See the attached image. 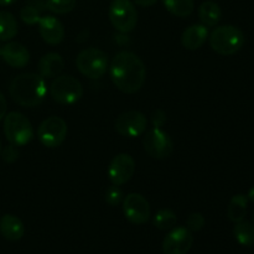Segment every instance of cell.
<instances>
[{
  "label": "cell",
  "instance_id": "6da1fadb",
  "mask_svg": "<svg viewBox=\"0 0 254 254\" xmlns=\"http://www.w3.org/2000/svg\"><path fill=\"white\" fill-rule=\"evenodd\" d=\"M109 74L121 92L133 94L140 91L146 79V67L140 57L130 51H121L113 57Z\"/></svg>",
  "mask_w": 254,
  "mask_h": 254
},
{
  "label": "cell",
  "instance_id": "7a4b0ae2",
  "mask_svg": "<svg viewBox=\"0 0 254 254\" xmlns=\"http://www.w3.org/2000/svg\"><path fill=\"white\" fill-rule=\"evenodd\" d=\"M9 93L15 103L25 108H32L44 102L47 87L45 78L39 73H22L12 79Z\"/></svg>",
  "mask_w": 254,
  "mask_h": 254
},
{
  "label": "cell",
  "instance_id": "3957f363",
  "mask_svg": "<svg viewBox=\"0 0 254 254\" xmlns=\"http://www.w3.org/2000/svg\"><path fill=\"white\" fill-rule=\"evenodd\" d=\"M208 39L213 51L222 56L235 55L245 45V35L233 25H222L216 27Z\"/></svg>",
  "mask_w": 254,
  "mask_h": 254
},
{
  "label": "cell",
  "instance_id": "277c9868",
  "mask_svg": "<svg viewBox=\"0 0 254 254\" xmlns=\"http://www.w3.org/2000/svg\"><path fill=\"white\" fill-rule=\"evenodd\" d=\"M4 134L11 145L19 148L27 145L34 139V128L24 114L10 112L4 117Z\"/></svg>",
  "mask_w": 254,
  "mask_h": 254
},
{
  "label": "cell",
  "instance_id": "5b68a950",
  "mask_svg": "<svg viewBox=\"0 0 254 254\" xmlns=\"http://www.w3.org/2000/svg\"><path fill=\"white\" fill-rule=\"evenodd\" d=\"M78 71L91 79H98L108 69V56L102 50L88 47L82 50L76 59Z\"/></svg>",
  "mask_w": 254,
  "mask_h": 254
},
{
  "label": "cell",
  "instance_id": "8992f818",
  "mask_svg": "<svg viewBox=\"0 0 254 254\" xmlns=\"http://www.w3.org/2000/svg\"><path fill=\"white\" fill-rule=\"evenodd\" d=\"M108 15L114 29L122 34L133 31L138 24V11L131 0H113Z\"/></svg>",
  "mask_w": 254,
  "mask_h": 254
},
{
  "label": "cell",
  "instance_id": "52a82bcc",
  "mask_svg": "<svg viewBox=\"0 0 254 254\" xmlns=\"http://www.w3.org/2000/svg\"><path fill=\"white\" fill-rule=\"evenodd\" d=\"M52 99L60 104H73L83 96L81 82L72 76H57L50 86Z\"/></svg>",
  "mask_w": 254,
  "mask_h": 254
},
{
  "label": "cell",
  "instance_id": "ba28073f",
  "mask_svg": "<svg viewBox=\"0 0 254 254\" xmlns=\"http://www.w3.org/2000/svg\"><path fill=\"white\" fill-rule=\"evenodd\" d=\"M67 123L61 117L52 116L42 121L37 129V138L46 148H57L64 141L67 136Z\"/></svg>",
  "mask_w": 254,
  "mask_h": 254
},
{
  "label": "cell",
  "instance_id": "9c48e42d",
  "mask_svg": "<svg viewBox=\"0 0 254 254\" xmlns=\"http://www.w3.org/2000/svg\"><path fill=\"white\" fill-rule=\"evenodd\" d=\"M143 144L146 153L159 160L169 158L174 151V143L170 135L161 128H153L146 131Z\"/></svg>",
  "mask_w": 254,
  "mask_h": 254
},
{
  "label": "cell",
  "instance_id": "30bf717a",
  "mask_svg": "<svg viewBox=\"0 0 254 254\" xmlns=\"http://www.w3.org/2000/svg\"><path fill=\"white\" fill-rule=\"evenodd\" d=\"M148 119L139 111H128L119 114L114 123L117 133L126 138H136L145 133Z\"/></svg>",
  "mask_w": 254,
  "mask_h": 254
},
{
  "label": "cell",
  "instance_id": "8fae6325",
  "mask_svg": "<svg viewBox=\"0 0 254 254\" xmlns=\"http://www.w3.org/2000/svg\"><path fill=\"white\" fill-rule=\"evenodd\" d=\"M123 213L130 223L144 225L150 218V205L143 195L131 192L124 197Z\"/></svg>",
  "mask_w": 254,
  "mask_h": 254
},
{
  "label": "cell",
  "instance_id": "7c38bea8",
  "mask_svg": "<svg viewBox=\"0 0 254 254\" xmlns=\"http://www.w3.org/2000/svg\"><path fill=\"white\" fill-rule=\"evenodd\" d=\"M135 173V160L129 154L122 153L112 159L108 166V178L113 185L122 186L128 183Z\"/></svg>",
  "mask_w": 254,
  "mask_h": 254
},
{
  "label": "cell",
  "instance_id": "4fadbf2b",
  "mask_svg": "<svg viewBox=\"0 0 254 254\" xmlns=\"http://www.w3.org/2000/svg\"><path fill=\"white\" fill-rule=\"evenodd\" d=\"M193 243L192 232L188 227H174L163 241L164 254H186Z\"/></svg>",
  "mask_w": 254,
  "mask_h": 254
},
{
  "label": "cell",
  "instance_id": "5bb4252c",
  "mask_svg": "<svg viewBox=\"0 0 254 254\" xmlns=\"http://www.w3.org/2000/svg\"><path fill=\"white\" fill-rule=\"evenodd\" d=\"M39 24V32L42 40L49 45H59L64 39V27L57 17L52 15L41 16Z\"/></svg>",
  "mask_w": 254,
  "mask_h": 254
},
{
  "label": "cell",
  "instance_id": "9a60e30c",
  "mask_svg": "<svg viewBox=\"0 0 254 254\" xmlns=\"http://www.w3.org/2000/svg\"><path fill=\"white\" fill-rule=\"evenodd\" d=\"M1 57L12 68H24L30 61V52L20 42H7L1 49Z\"/></svg>",
  "mask_w": 254,
  "mask_h": 254
},
{
  "label": "cell",
  "instance_id": "2e32d148",
  "mask_svg": "<svg viewBox=\"0 0 254 254\" xmlns=\"http://www.w3.org/2000/svg\"><path fill=\"white\" fill-rule=\"evenodd\" d=\"M208 39V29L202 24L189 26L181 35V44L186 50L195 51L202 47Z\"/></svg>",
  "mask_w": 254,
  "mask_h": 254
},
{
  "label": "cell",
  "instance_id": "e0dca14e",
  "mask_svg": "<svg viewBox=\"0 0 254 254\" xmlns=\"http://www.w3.org/2000/svg\"><path fill=\"white\" fill-rule=\"evenodd\" d=\"M64 59L57 52H49L45 54L44 56L40 59L39 64H37V69H39V74L42 78H54L61 74L64 71Z\"/></svg>",
  "mask_w": 254,
  "mask_h": 254
},
{
  "label": "cell",
  "instance_id": "ac0fdd59",
  "mask_svg": "<svg viewBox=\"0 0 254 254\" xmlns=\"http://www.w3.org/2000/svg\"><path fill=\"white\" fill-rule=\"evenodd\" d=\"M0 233L7 241L21 240L25 233V226L19 217L14 215H5L0 220Z\"/></svg>",
  "mask_w": 254,
  "mask_h": 254
},
{
  "label": "cell",
  "instance_id": "d6986e66",
  "mask_svg": "<svg viewBox=\"0 0 254 254\" xmlns=\"http://www.w3.org/2000/svg\"><path fill=\"white\" fill-rule=\"evenodd\" d=\"M198 17L206 27H213L220 22L222 17V10L217 2L208 0L202 2L198 7Z\"/></svg>",
  "mask_w": 254,
  "mask_h": 254
},
{
  "label": "cell",
  "instance_id": "ffe728a7",
  "mask_svg": "<svg viewBox=\"0 0 254 254\" xmlns=\"http://www.w3.org/2000/svg\"><path fill=\"white\" fill-rule=\"evenodd\" d=\"M248 197L242 193L235 195L230 201V205L227 208V217L231 222L237 223L240 221L245 220L247 215Z\"/></svg>",
  "mask_w": 254,
  "mask_h": 254
},
{
  "label": "cell",
  "instance_id": "44dd1931",
  "mask_svg": "<svg viewBox=\"0 0 254 254\" xmlns=\"http://www.w3.org/2000/svg\"><path fill=\"white\" fill-rule=\"evenodd\" d=\"M19 31L16 17L9 11H0V41L14 39Z\"/></svg>",
  "mask_w": 254,
  "mask_h": 254
},
{
  "label": "cell",
  "instance_id": "7402d4cb",
  "mask_svg": "<svg viewBox=\"0 0 254 254\" xmlns=\"http://www.w3.org/2000/svg\"><path fill=\"white\" fill-rule=\"evenodd\" d=\"M170 14L178 17H188L190 16L195 9L193 0H161Z\"/></svg>",
  "mask_w": 254,
  "mask_h": 254
},
{
  "label": "cell",
  "instance_id": "603a6c76",
  "mask_svg": "<svg viewBox=\"0 0 254 254\" xmlns=\"http://www.w3.org/2000/svg\"><path fill=\"white\" fill-rule=\"evenodd\" d=\"M233 235L237 242L245 247H251L254 245V225L248 221H240L233 228Z\"/></svg>",
  "mask_w": 254,
  "mask_h": 254
},
{
  "label": "cell",
  "instance_id": "cb8c5ba5",
  "mask_svg": "<svg viewBox=\"0 0 254 254\" xmlns=\"http://www.w3.org/2000/svg\"><path fill=\"white\" fill-rule=\"evenodd\" d=\"M153 222L158 230L169 231L175 227L176 222H178V217H176V213L173 210L163 208V210H159L156 212V215L154 216Z\"/></svg>",
  "mask_w": 254,
  "mask_h": 254
},
{
  "label": "cell",
  "instance_id": "d4e9b609",
  "mask_svg": "<svg viewBox=\"0 0 254 254\" xmlns=\"http://www.w3.org/2000/svg\"><path fill=\"white\" fill-rule=\"evenodd\" d=\"M77 0H46L45 6L47 10L57 15H64L71 12L76 7Z\"/></svg>",
  "mask_w": 254,
  "mask_h": 254
},
{
  "label": "cell",
  "instance_id": "484cf974",
  "mask_svg": "<svg viewBox=\"0 0 254 254\" xmlns=\"http://www.w3.org/2000/svg\"><path fill=\"white\" fill-rule=\"evenodd\" d=\"M20 19L26 25H35L41 19V10L36 5H26L20 10Z\"/></svg>",
  "mask_w": 254,
  "mask_h": 254
},
{
  "label": "cell",
  "instance_id": "4316f807",
  "mask_svg": "<svg viewBox=\"0 0 254 254\" xmlns=\"http://www.w3.org/2000/svg\"><path fill=\"white\" fill-rule=\"evenodd\" d=\"M124 200V193L119 186L113 185L107 189L106 191V202L112 207L121 205Z\"/></svg>",
  "mask_w": 254,
  "mask_h": 254
},
{
  "label": "cell",
  "instance_id": "83f0119b",
  "mask_svg": "<svg viewBox=\"0 0 254 254\" xmlns=\"http://www.w3.org/2000/svg\"><path fill=\"white\" fill-rule=\"evenodd\" d=\"M206 221L205 217L202 216V213L200 212H193L186 220V227L191 231V232H198L203 228Z\"/></svg>",
  "mask_w": 254,
  "mask_h": 254
},
{
  "label": "cell",
  "instance_id": "f1b7e54d",
  "mask_svg": "<svg viewBox=\"0 0 254 254\" xmlns=\"http://www.w3.org/2000/svg\"><path fill=\"white\" fill-rule=\"evenodd\" d=\"M0 154H1L2 156V160H4L5 163H9V164L15 163V161L17 160V158H19V150H17V146L11 145V144L5 146Z\"/></svg>",
  "mask_w": 254,
  "mask_h": 254
},
{
  "label": "cell",
  "instance_id": "f546056e",
  "mask_svg": "<svg viewBox=\"0 0 254 254\" xmlns=\"http://www.w3.org/2000/svg\"><path fill=\"white\" fill-rule=\"evenodd\" d=\"M166 113L161 109H156L151 114V123H153L154 128H161L164 124L166 123Z\"/></svg>",
  "mask_w": 254,
  "mask_h": 254
},
{
  "label": "cell",
  "instance_id": "4dcf8cb0",
  "mask_svg": "<svg viewBox=\"0 0 254 254\" xmlns=\"http://www.w3.org/2000/svg\"><path fill=\"white\" fill-rule=\"evenodd\" d=\"M6 109H7V103H6V98L2 94V92L0 91V121L6 116Z\"/></svg>",
  "mask_w": 254,
  "mask_h": 254
},
{
  "label": "cell",
  "instance_id": "1f68e13d",
  "mask_svg": "<svg viewBox=\"0 0 254 254\" xmlns=\"http://www.w3.org/2000/svg\"><path fill=\"white\" fill-rule=\"evenodd\" d=\"M158 0H134V4H136L138 6L141 7H150L153 5L156 4Z\"/></svg>",
  "mask_w": 254,
  "mask_h": 254
},
{
  "label": "cell",
  "instance_id": "d6a6232c",
  "mask_svg": "<svg viewBox=\"0 0 254 254\" xmlns=\"http://www.w3.org/2000/svg\"><path fill=\"white\" fill-rule=\"evenodd\" d=\"M16 1L17 0H0V6H9Z\"/></svg>",
  "mask_w": 254,
  "mask_h": 254
},
{
  "label": "cell",
  "instance_id": "836d02e7",
  "mask_svg": "<svg viewBox=\"0 0 254 254\" xmlns=\"http://www.w3.org/2000/svg\"><path fill=\"white\" fill-rule=\"evenodd\" d=\"M247 197H248V200H251L254 203V186H252V188L250 189V191H248Z\"/></svg>",
  "mask_w": 254,
  "mask_h": 254
},
{
  "label": "cell",
  "instance_id": "e575fe53",
  "mask_svg": "<svg viewBox=\"0 0 254 254\" xmlns=\"http://www.w3.org/2000/svg\"><path fill=\"white\" fill-rule=\"evenodd\" d=\"M0 57H1V47H0Z\"/></svg>",
  "mask_w": 254,
  "mask_h": 254
},
{
  "label": "cell",
  "instance_id": "d590c367",
  "mask_svg": "<svg viewBox=\"0 0 254 254\" xmlns=\"http://www.w3.org/2000/svg\"><path fill=\"white\" fill-rule=\"evenodd\" d=\"M0 153H1V143H0Z\"/></svg>",
  "mask_w": 254,
  "mask_h": 254
},
{
  "label": "cell",
  "instance_id": "8d00e7d4",
  "mask_svg": "<svg viewBox=\"0 0 254 254\" xmlns=\"http://www.w3.org/2000/svg\"><path fill=\"white\" fill-rule=\"evenodd\" d=\"M253 222H254V215H253Z\"/></svg>",
  "mask_w": 254,
  "mask_h": 254
}]
</instances>
